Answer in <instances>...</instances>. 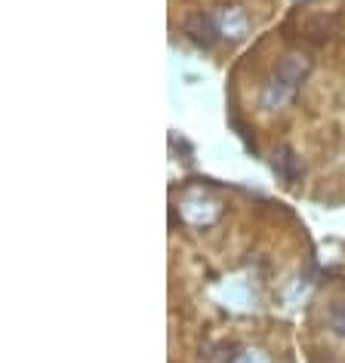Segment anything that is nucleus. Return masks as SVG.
I'll return each mask as SVG.
<instances>
[{
    "label": "nucleus",
    "instance_id": "obj_1",
    "mask_svg": "<svg viewBox=\"0 0 345 363\" xmlns=\"http://www.w3.org/2000/svg\"><path fill=\"white\" fill-rule=\"evenodd\" d=\"M305 74H308V59L302 52H290V56H284V62H280V65L268 74L265 84H262V108H265V111L284 108L290 99L296 96V89L302 84Z\"/></svg>",
    "mask_w": 345,
    "mask_h": 363
},
{
    "label": "nucleus",
    "instance_id": "obj_2",
    "mask_svg": "<svg viewBox=\"0 0 345 363\" xmlns=\"http://www.w3.org/2000/svg\"><path fill=\"white\" fill-rule=\"evenodd\" d=\"M213 22H216V31L225 34V38H243L247 34V16L238 6H222L213 16Z\"/></svg>",
    "mask_w": 345,
    "mask_h": 363
},
{
    "label": "nucleus",
    "instance_id": "obj_3",
    "mask_svg": "<svg viewBox=\"0 0 345 363\" xmlns=\"http://www.w3.org/2000/svg\"><path fill=\"white\" fill-rule=\"evenodd\" d=\"M275 169L284 176L287 182H296V176L302 172V163H299V157L293 151H287V148H280L278 154H275Z\"/></svg>",
    "mask_w": 345,
    "mask_h": 363
},
{
    "label": "nucleus",
    "instance_id": "obj_4",
    "mask_svg": "<svg viewBox=\"0 0 345 363\" xmlns=\"http://www.w3.org/2000/svg\"><path fill=\"white\" fill-rule=\"evenodd\" d=\"M231 363H268V357H265V354H262V351H253V348H247V351L234 354Z\"/></svg>",
    "mask_w": 345,
    "mask_h": 363
},
{
    "label": "nucleus",
    "instance_id": "obj_5",
    "mask_svg": "<svg viewBox=\"0 0 345 363\" xmlns=\"http://www.w3.org/2000/svg\"><path fill=\"white\" fill-rule=\"evenodd\" d=\"M330 326H333V330L339 333V335H345V302H339V305L333 308V314H330Z\"/></svg>",
    "mask_w": 345,
    "mask_h": 363
}]
</instances>
